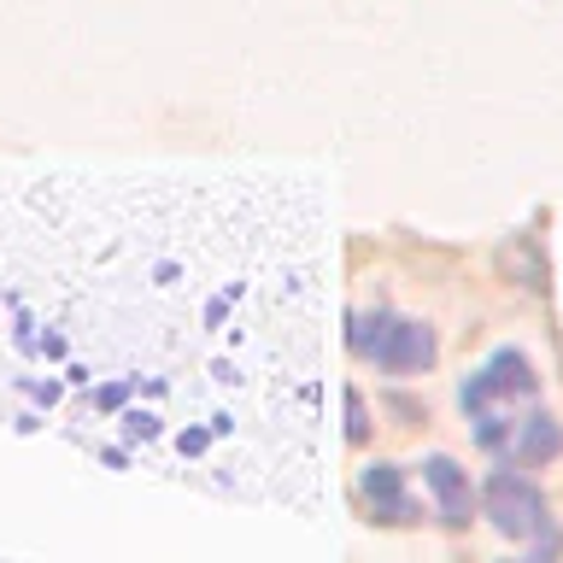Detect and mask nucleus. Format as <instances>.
<instances>
[{
	"instance_id": "1",
	"label": "nucleus",
	"mask_w": 563,
	"mask_h": 563,
	"mask_svg": "<svg viewBox=\"0 0 563 563\" xmlns=\"http://www.w3.org/2000/svg\"><path fill=\"white\" fill-rule=\"evenodd\" d=\"M346 346L369 358L382 376H422L434 364V329L399 311H352L346 317Z\"/></svg>"
},
{
	"instance_id": "2",
	"label": "nucleus",
	"mask_w": 563,
	"mask_h": 563,
	"mask_svg": "<svg viewBox=\"0 0 563 563\" xmlns=\"http://www.w3.org/2000/svg\"><path fill=\"white\" fill-rule=\"evenodd\" d=\"M482 510L493 517V528L510 540H540V545H563L558 534V522H552V510H545L540 499V487L528 482L522 470H493L487 475V487H482Z\"/></svg>"
},
{
	"instance_id": "3",
	"label": "nucleus",
	"mask_w": 563,
	"mask_h": 563,
	"mask_svg": "<svg viewBox=\"0 0 563 563\" xmlns=\"http://www.w3.org/2000/svg\"><path fill=\"white\" fill-rule=\"evenodd\" d=\"M534 394H540V382H534V369H528V358L517 346H499L475 376H464V387H457V399H464L470 417L517 411V405H534Z\"/></svg>"
},
{
	"instance_id": "4",
	"label": "nucleus",
	"mask_w": 563,
	"mask_h": 563,
	"mask_svg": "<svg viewBox=\"0 0 563 563\" xmlns=\"http://www.w3.org/2000/svg\"><path fill=\"white\" fill-rule=\"evenodd\" d=\"M558 452H563V429L540 411V405H528V411L517 417V429H510V440H505L499 457H505L510 470H540V464H552Z\"/></svg>"
},
{
	"instance_id": "5",
	"label": "nucleus",
	"mask_w": 563,
	"mask_h": 563,
	"mask_svg": "<svg viewBox=\"0 0 563 563\" xmlns=\"http://www.w3.org/2000/svg\"><path fill=\"white\" fill-rule=\"evenodd\" d=\"M422 482H429V493H434V505H440V522H452V528H470V517H475V487H470V470H457L452 457H429L422 464Z\"/></svg>"
},
{
	"instance_id": "6",
	"label": "nucleus",
	"mask_w": 563,
	"mask_h": 563,
	"mask_svg": "<svg viewBox=\"0 0 563 563\" xmlns=\"http://www.w3.org/2000/svg\"><path fill=\"white\" fill-rule=\"evenodd\" d=\"M364 499L376 510V522H411V499H405V482L394 464H369L364 470Z\"/></svg>"
},
{
	"instance_id": "7",
	"label": "nucleus",
	"mask_w": 563,
	"mask_h": 563,
	"mask_svg": "<svg viewBox=\"0 0 563 563\" xmlns=\"http://www.w3.org/2000/svg\"><path fill=\"white\" fill-rule=\"evenodd\" d=\"M364 434H369V422H364V399H358V394H346V440L358 446Z\"/></svg>"
},
{
	"instance_id": "8",
	"label": "nucleus",
	"mask_w": 563,
	"mask_h": 563,
	"mask_svg": "<svg viewBox=\"0 0 563 563\" xmlns=\"http://www.w3.org/2000/svg\"><path fill=\"white\" fill-rule=\"evenodd\" d=\"M510 563H558V545H540L534 558H510Z\"/></svg>"
}]
</instances>
